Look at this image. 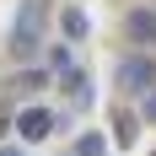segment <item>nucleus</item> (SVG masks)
<instances>
[{
    "instance_id": "obj_1",
    "label": "nucleus",
    "mask_w": 156,
    "mask_h": 156,
    "mask_svg": "<svg viewBox=\"0 0 156 156\" xmlns=\"http://www.w3.org/2000/svg\"><path fill=\"white\" fill-rule=\"evenodd\" d=\"M43 5H48V0H22V16H16V27H11V54H38Z\"/></svg>"
},
{
    "instance_id": "obj_2",
    "label": "nucleus",
    "mask_w": 156,
    "mask_h": 156,
    "mask_svg": "<svg viewBox=\"0 0 156 156\" xmlns=\"http://www.w3.org/2000/svg\"><path fill=\"white\" fill-rule=\"evenodd\" d=\"M113 86H124V92H145V86H156V59H145V54H129V59L119 65Z\"/></svg>"
},
{
    "instance_id": "obj_3",
    "label": "nucleus",
    "mask_w": 156,
    "mask_h": 156,
    "mask_svg": "<svg viewBox=\"0 0 156 156\" xmlns=\"http://www.w3.org/2000/svg\"><path fill=\"white\" fill-rule=\"evenodd\" d=\"M48 129H54V113H48V108H22V113H16V135H22L27 145H38Z\"/></svg>"
},
{
    "instance_id": "obj_4",
    "label": "nucleus",
    "mask_w": 156,
    "mask_h": 156,
    "mask_svg": "<svg viewBox=\"0 0 156 156\" xmlns=\"http://www.w3.org/2000/svg\"><path fill=\"white\" fill-rule=\"evenodd\" d=\"M124 38H129V43H156V11H151V5H135V11H129L124 16Z\"/></svg>"
},
{
    "instance_id": "obj_5",
    "label": "nucleus",
    "mask_w": 156,
    "mask_h": 156,
    "mask_svg": "<svg viewBox=\"0 0 156 156\" xmlns=\"http://www.w3.org/2000/svg\"><path fill=\"white\" fill-rule=\"evenodd\" d=\"M65 38H70V43L86 38V16H81V11H65Z\"/></svg>"
},
{
    "instance_id": "obj_6",
    "label": "nucleus",
    "mask_w": 156,
    "mask_h": 156,
    "mask_svg": "<svg viewBox=\"0 0 156 156\" xmlns=\"http://www.w3.org/2000/svg\"><path fill=\"white\" fill-rule=\"evenodd\" d=\"M48 59H54V70H59V76H76V54H70V48H54Z\"/></svg>"
},
{
    "instance_id": "obj_7",
    "label": "nucleus",
    "mask_w": 156,
    "mask_h": 156,
    "mask_svg": "<svg viewBox=\"0 0 156 156\" xmlns=\"http://www.w3.org/2000/svg\"><path fill=\"white\" fill-rule=\"evenodd\" d=\"M140 119H145V124H156V86H145V97H140Z\"/></svg>"
},
{
    "instance_id": "obj_8",
    "label": "nucleus",
    "mask_w": 156,
    "mask_h": 156,
    "mask_svg": "<svg viewBox=\"0 0 156 156\" xmlns=\"http://www.w3.org/2000/svg\"><path fill=\"white\" fill-rule=\"evenodd\" d=\"M76 156H102V135H81V151Z\"/></svg>"
},
{
    "instance_id": "obj_9",
    "label": "nucleus",
    "mask_w": 156,
    "mask_h": 156,
    "mask_svg": "<svg viewBox=\"0 0 156 156\" xmlns=\"http://www.w3.org/2000/svg\"><path fill=\"white\" fill-rule=\"evenodd\" d=\"M0 156H27V145H5V151H0Z\"/></svg>"
}]
</instances>
